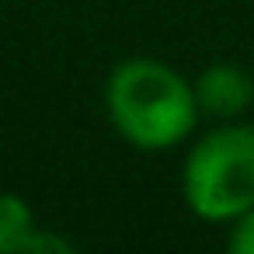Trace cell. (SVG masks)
I'll return each instance as SVG.
<instances>
[{
	"label": "cell",
	"mask_w": 254,
	"mask_h": 254,
	"mask_svg": "<svg viewBox=\"0 0 254 254\" xmlns=\"http://www.w3.org/2000/svg\"><path fill=\"white\" fill-rule=\"evenodd\" d=\"M105 108L115 132L146 153L185 143L202 115L195 87L153 56H129L108 73Z\"/></svg>",
	"instance_id": "obj_1"
},
{
	"label": "cell",
	"mask_w": 254,
	"mask_h": 254,
	"mask_svg": "<svg viewBox=\"0 0 254 254\" xmlns=\"http://www.w3.org/2000/svg\"><path fill=\"white\" fill-rule=\"evenodd\" d=\"M181 195L198 219L233 223L254 205V126L233 119L205 132L185 157Z\"/></svg>",
	"instance_id": "obj_2"
},
{
	"label": "cell",
	"mask_w": 254,
	"mask_h": 254,
	"mask_svg": "<svg viewBox=\"0 0 254 254\" xmlns=\"http://www.w3.org/2000/svg\"><path fill=\"white\" fill-rule=\"evenodd\" d=\"M191 87L198 112L216 122H233L254 105V77L237 63H209Z\"/></svg>",
	"instance_id": "obj_3"
},
{
	"label": "cell",
	"mask_w": 254,
	"mask_h": 254,
	"mask_svg": "<svg viewBox=\"0 0 254 254\" xmlns=\"http://www.w3.org/2000/svg\"><path fill=\"white\" fill-rule=\"evenodd\" d=\"M35 230L32 205L14 195V191H0V254H21V244Z\"/></svg>",
	"instance_id": "obj_4"
},
{
	"label": "cell",
	"mask_w": 254,
	"mask_h": 254,
	"mask_svg": "<svg viewBox=\"0 0 254 254\" xmlns=\"http://www.w3.org/2000/svg\"><path fill=\"white\" fill-rule=\"evenodd\" d=\"M21 251H25V254H70L73 244H70L66 237H60V233H49V230L35 226V230L28 233V240L21 244Z\"/></svg>",
	"instance_id": "obj_5"
},
{
	"label": "cell",
	"mask_w": 254,
	"mask_h": 254,
	"mask_svg": "<svg viewBox=\"0 0 254 254\" xmlns=\"http://www.w3.org/2000/svg\"><path fill=\"white\" fill-rule=\"evenodd\" d=\"M226 247H230L233 254H254V205H251L244 216H237V219L230 223Z\"/></svg>",
	"instance_id": "obj_6"
}]
</instances>
